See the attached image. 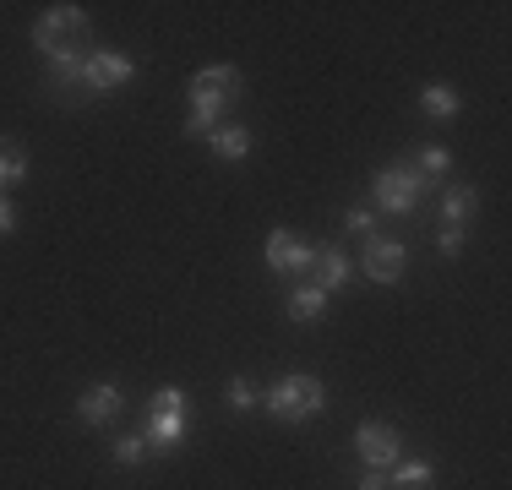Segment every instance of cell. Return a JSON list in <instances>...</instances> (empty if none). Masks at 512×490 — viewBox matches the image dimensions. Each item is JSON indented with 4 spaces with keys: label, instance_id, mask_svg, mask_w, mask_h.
I'll return each mask as SVG.
<instances>
[{
    "label": "cell",
    "instance_id": "1",
    "mask_svg": "<svg viewBox=\"0 0 512 490\" xmlns=\"http://www.w3.org/2000/svg\"><path fill=\"white\" fill-rule=\"evenodd\" d=\"M240 98V71L235 66H207L191 77V115H186V137H213L218 115Z\"/></svg>",
    "mask_w": 512,
    "mask_h": 490
},
{
    "label": "cell",
    "instance_id": "2",
    "mask_svg": "<svg viewBox=\"0 0 512 490\" xmlns=\"http://www.w3.org/2000/svg\"><path fill=\"white\" fill-rule=\"evenodd\" d=\"M256 403H262L278 425H306V420H316V414L327 409V387H322V376L289 371V376H278V382L267 387Z\"/></svg>",
    "mask_w": 512,
    "mask_h": 490
},
{
    "label": "cell",
    "instance_id": "3",
    "mask_svg": "<svg viewBox=\"0 0 512 490\" xmlns=\"http://www.w3.org/2000/svg\"><path fill=\"white\" fill-rule=\"evenodd\" d=\"M431 191H436V186H431V180H425L414 164H387V169H376V175H371V213L409 218Z\"/></svg>",
    "mask_w": 512,
    "mask_h": 490
},
{
    "label": "cell",
    "instance_id": "4",
    "mask_svg": "<svg viewBox=\"0 0 512 490\" xmlns=\"http://www.w3.org/2000/svg\"><path fill=\"white\" fill-rule=\"evenodd\" d=\"M186 431H191V398L180 387H158L148 398V452H153V458L180 452Z\"/></svg>",
    "mask_w": 512,
    "mask_h": 490
},
{
    "label": "cell",
    "instance_id": "5",
    "mask_svg": "<svg viewBox=\"0 0 512 490\" xmlns=\"http://www.w3.org/2000/svg\"><path fill=\"white\" fill-rule=\"evenodd\" d=\"M93 33V17L82 6H50L39 22H33V44H39V55L50 60L60 49H82Z\"/></svg>",
    "mask_w": 512,
    "mask_h": 490
},
{
    "label": "cell",
    "instance_id": "6",
    "mask_svg": "<svg viewBox=\"0 0 512 490\" xmlns=\"http://www.w3.org/2000/svg\"><path fill=\"white\" fill-rule=\"evenodd\" d=\"M404 267H409V245L404 240L371 235L365 251H360V262H355V273L371 278V284H382V289H393V284H404Z\"/></svg>",
    "mask_w": 512,
    "mask_h": 490
},
{
    "label": "cell",
    "instance_id": "7",
    "mask_svg": "<svg viewBox=\"0 0 512 490\" xmlns=\"http://www.w3.org/2000/svg\"><path fill=\"white\" fill-rule=\"evenodd\" d=\"M355 452H360L365 469L393 474V469H398V458H404V436H398L393 425H382V420H365L360 431H355Z\"/></svg>",
    "mask_w": 512,
    "mask_h": 490
},
{
    "label": "cell",
    "instance_id": "8",
    "mask_svg": "<svg viewBox=\"0 0 512 490\" xmlns=\"http://www.w3.org/2000/svg\"><path fill=\"white\" fill-rule=\"evenodd\" d=\"M131 77H137V60L120 55V49H88V60H82V88L88 93H115Z\"/></svg>",
    "mask_w": 512,
    "mask_h": 490
},
{
    "label": "cell",
    "instance_id": "9",
    "mask_svg": "<svg viewBox=\"0 0 512 490\" xmlns=\"http://www.w3.org/2000/svg\"><path fill=\"white\" fill-rule=\"evenodd\" d=\"M267 267H273V273H311L316 245H300L289 229H273V235H267Z\"/></svg>",
    "mask_w": 512,
    "mask_h": 490
},
{
    "label": "cell",
    "instance_id": "10",
    "mask_svg": "<svg viewBox=\"0 0 512 490\" xmlns=\"http://www.w3.org/2000/svg\"><path fill=\"white\" fill-rule=\"evenodd\" d=\"M120 409H126V392H120V382H99V387H88L77 398V420L88 425V431H93V425H109Z\"/></svg>",
    "mask_w": 512,
    "mask_h": 490
},
{
    "label": "cell",
    "instance_id": "11",
    "mask_svg": "<svg viewBox=\"0 0 512 490\" xmlns=\"http://www.w3.org/2000/svg\"><path fill=\"white\" fill-rule=\"evenodd\" d=\"M82 60H88V49H60V55H50L44 82H50L55 98H88V88H82Z\"/></svg>",
    "mask_w": 512,
    "mask_h": 490
},
{
    "label": "cell",
    "instance_id": "12",
    "mask_svg": "<svg viewBox=\"0 0 512 490\" xmlns=\"http://www.w3.org/2000/svg\"><path fill=\"white\" fill-rule=\"evenodd\" d=\"M311 284L322 289V294H338V289H349V284H355V262H349V256L338 251V245H316Z\"/></svg>",
    "mask_w": 512,
    "mask_h": 490
},
{
    "label": "cell",
    "instance_id": "13",
    "mask_svg": "<svg viewBox=\"0 0 512 490\" xmlns=\"http://www.w3.org/2000/svg\"><path fill=\"white\" fill-rule=\"evenodd\" d=\"M207 147H213V158H224V164H240V158H251V131L246 126H218L213 137H207Z\"/></svg>",
    "mask_w": 512,
    "mask_h": 490
},
{
    "label": "cell",
    "instance_id": "14",
    "mask_svg": "<svg viewBox=\"0 0 512 490\" xmlns=\"http://www.w3.org/2000/svg\"><path fill=\"white\" fill-rule=\"evenodd\" d=\"M322 316H327V294L316 284H300L295 294H289V322L311 327V322H322Z\"/></svg>",
    "mask_w": 512,
    "mask_h": 490
},
{
    "label": "cell",
    "instance_id": "15",
    "mask_svg": "<svg viewBox=\"0 0 512 490\" xmlns=\"http://www.w3.org/2000/svg\"><path fill=\"white\" fill-rule=\"evenodd\" d=\"M22 180H28V147L17 137H0V191L22 186Z\"/></svg>",
    "mask_w": 512,
    "mask_h": 490
},
{
    "label": "cell",
    "instance_id": "16",
    "mask_svg": "<svg viewBox=\"0 0 512 490\" xmlns=\"http://www.w3.org/2000/svg\"><path fill=\"white\" fill-rule=\"evenodd\" d=\"M474 207H480V191H474V186H447L442 191V224L463 229V218H469Z\"/></svg>",
    "mask_w": 512,
    "mask_h": 490
},
{
    "label": "cell",
    "instance_id": "17",
    "mask_svg": "<svg viewBox=\"0 0 512 490\" xmlns=\"http://www.w3.org/2000/svg\"><path fill=\"white\" fill-rule=\"evenodd\" d=\"M420 109H425V115H431V120H453L458 115V88H447V82H431V88H425L420 93Z\"/></svg>",
    "mask_w": 512,
    "mask_h": 490
},
{
    "label": "cell",
    "instance_id": "18",
    "mask_svg": "<svg viewBox=\"0 0 512 490\" xmlns=\"http://www.w3.org/2000/svg\"><path fill=\"white\" fill-rule=\"evenodd\" d=\"M387 480H393V490H425L436 480V469L425 458H398V469L387 474Z\"/></svg>",
    "mask_w": 512,
    "mask_h": 490
},
{
    "label": "cell",
    "instance_id": "19",
    "mask_svg": "<svg viewBox=\"0 0 512 490\" xmlns=\"http://www.w3.org/2000/svg\"><path fill=\"white\" fill-rule=\"evenodd\" d=\"M409 164H414V169H420V175L436 186V180H442L447 169H453V153H447V147H425V153H420V158H409Z\"/></svg>",
    "mask_w": 512,
    "mask_h": 490
},
{
    "label": "cell",
    "instance_id": "20",
    "mask_svg": "<svg viewBox=\"0 0 512 490\" xmlns=\"http://www.w3.org/2000/svg\"><path fill=\"white\" fill-rule=\"evenodd\" d=\"M109 458H115L120 469H137V463L148 458V441H142V436H120L115 447H109Z\"/></svg>",
    "mask_w": 512,
    "mask_h": 490
},
{
    "label": "cell",
    "instance_id": "21",
    "mask_svg": "<svg viewBox=\"0 0 512 490\" xmlns=\"http://www.w3.org/2000/svg\"><path fill=\"white\" fill-rule=\"evenodd\" d=\"M224 403H229L235 414H251V409H256V387L246 382V376H235V382H229V392H224Z\"/></svg>",
    "mask_w": 512,
    "mask_h": 490
},
{
    "label": "cell",
    "instance_id": "22",
    "mask_svg": "<svg viewBox=\"0 0 512 490\" xmlns=\"http://www.w3.org/2000/svg\"><path fill=\"white\" fill-rule=\"evenodd\" d=\"M344 229H349V235H360V240H371L376 235V213H371V207H349Z\"/></svg>",
    "mask_w": 512,
    "mask_h": 490
},
{
    "label": "cell",
    "instance_id": "23",
    "mask_svg": "<svg viewBox=\"0 0 512 490\" xmlns=\"http://www.w3.org/2000/svg\"><path fill=\"white\" fill-rule=\"evenodd\" d=\"M6 235H17V207H11V196L0 191V240Z\"/></svg>",
    "mask_w": 512,
    "mask_h": 490
},
{
    "label": "cell",
    "instance_id": "24",
    "mask_svg": "<svg viewBox=\"0 0 512 490\" xmlns=\"http://www.w3.org/2000/svg\"><path fill=\"white\" fill-rule=\"evenodd\" d=\"M436 251H442V256H458V251H463V229H442V235H436Z\"/></svg>",
    "mask_w": 512,
    "mask_h": 490
},
{
    "label": "cell",
    "instance_id": "25",
    "mask_svg": "<svg viewBox=\"0 0 512 490\" xmlns=\"http://www.w3.org/2000/svg\"><path fill=\"white\" fill-rule=\"evenodd\" d=\"M360 490H393V480H387L382 469H365V480H360Z\"/></svg>",
    "mask_w": 512,
    "mask_h": 490
}]
</instances>
